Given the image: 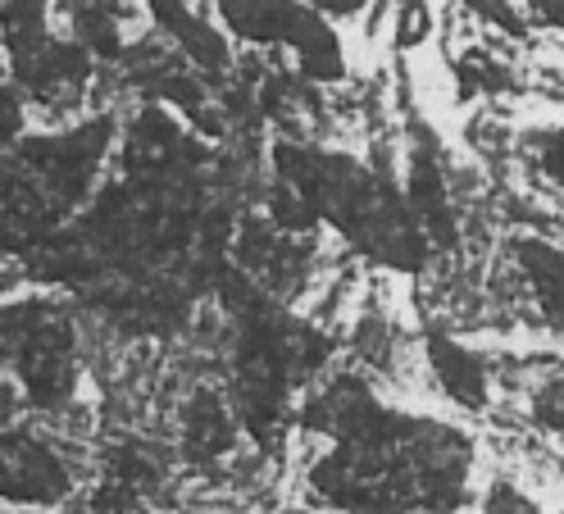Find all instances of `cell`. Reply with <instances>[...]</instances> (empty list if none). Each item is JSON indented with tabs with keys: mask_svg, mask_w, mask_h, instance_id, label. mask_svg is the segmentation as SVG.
<instances>
[{
	"mask_svg": "<svg viewBox=\"0 0 564 514\" xmlns=\"http://www.w3.org/2000/svg\"><path fill=\"white\" fill-rule=\"evenodd\" d=\"M74 496V469L51 447L42 433H19L6 437V505L19 514L28 510H55Z\"/></svg>",
	"mask_w": 564,
	"mask_h": 514,
	"instance_id": "obj_1",
	"label": "cell"
},
{
	"mask_svg": "<svg viewBox=\"0 0 564 514\" xmlns=\"http://www.w3.org/2000/svg\"><path fill=\"white\" fill-rule=\"evenodd\" d=\"M538 146H542V151H538V168H542V178H546L555 192H564V128L546 132Z\"/></svg>",
	"mask_w": 564,
	"mask_h": 514,
	"instance_id": "obj_2",
	"label": "cell"
}]
</instances>
